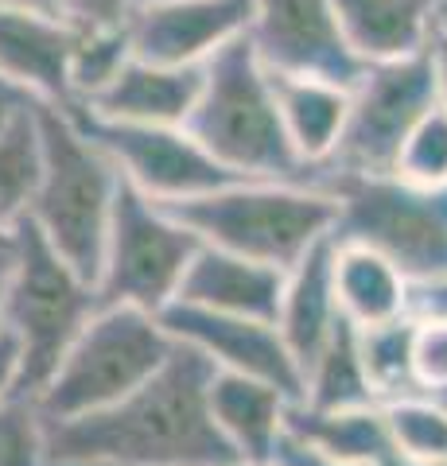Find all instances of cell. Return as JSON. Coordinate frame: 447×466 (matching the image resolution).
<instances>
[{"instance_id":"cell-10","label":"cell","mask_w":447,"mask_h":466,"mask_svg":"<svg viewBox=\"0 0 447 466\" xmlns=\"http://www.w3.org/2000/svg\"><path fill=\"white\" fill-rule=\"evenodd\" d=\"M66 113L113 159L121 179L144 198L160 202V207L238 183L226 167L214 164L207 148L183 125H121V121H97V116L82 109H66Z\"/></svg>"},{"instance_id":"cell-16","label":"cell","mask_w":447,"mask_h":466,"mask_svg":"<svg viewBox=\"0 0 447 466\" xmlns=\"http://www.w3.org/2000/svg\"><path fill=\"white\" fill-rule=\"evenodd\" d=\"M280 291H284L280 268H269V265H257V260L198 245V253L191 257V265H187L183 284L171 303L277 323Z\"/></svg>"},{"instance_id":"cell-19","label":"cell","mask_w":447,"mask_h":466,"mask_svg":"<svg viewBox=\"0 0 447 466\" xmlns=\"http://www.w3.org/2000/svg\"><path fill=\"white\" fill-rule=\"evenodd\" d=\"M207 404L214 428L238 455V462H272L277 443L284 440L288 408H292L280 389L214 370L207 385Z\"/></svg>"},{"instance_id":"cell-39","label":"cell","mask_w":447,"mask_h":466,"mask_svg":"<svg viewBox=\"0 0 447 466\" xmlns=\"http://www.w3.org/2000/svg\"><path fill=\"white\" fill-rule=\"evenodd\" d=\"M234 466H277V462H234Z\"/></svg>"},{"instance_id":"cell-30","label":"cell","mask_w":447,"mask_h":466,"mask_svg":"<svg viewBox=\"0 0 447 466\" xmlns=\"http://www.w3.org/2000/svg\"><path fill=\"white\" fill-rule=\"evenodd\" d=\"M412 389L416 392L447 389V323L443 319L412 315Z\"/></svg>"},{"instance_id":"cell-4","label":"cell","mask_w":447,"mask_h":466,"mask_svg":"<svg viewBox=\"0 0 447 466\" xmlns=\"http://www.w3.org/2000/svg\"><path fill=\"white\" fill-rule=\"evenodd\" d=\"M36 116L43 140V179L27 210V226L47 241L55 257L94 284L113 222V202L121 191V171L66 109L39 106Z\"/></svg>"},{"instance_id":"cell-18","label":"cell","mask_w":447,"mask_h":466,"mask_svg":"<svg viewBox=\"0 0 447 466\" xmlns=\"http://www.w3.org/2000/svg\"><path fill=\"white\" fill-rule=\"evenodd\" d=\"M335 233L320 241L311 253H304L292 268L284 272V291H280V311H277V330L284 346L292 350L300 373L308 361L320 354L323 342L339 330L342 311L335 299Z\"/></svg>"},{"instance_id":"cell-31","label":"cell","mask_w":447,"mask_h":466,"mask_svg":"<svg viewBox=\"0 0 447 466\" xmlns=\"http://www.w3.org/2000/svg\"><path fill=\"white\" fill-rule=\"evenodd\" d=\"M59 16L78 32H109L133 16V0H55Z\"/></svg>"},{"instance_id":"cell-2","label":"cell","mask_w":447,"mask_h":466,"mask_svg":"<svg viewBox=\"0 0 447 466\" xmlns=\"http://www.w3.org/2000/svg\"><path fill=\"white\" fill-rule=\"evenodd\" d=\"M183 128L234 179L320 183V175L288 144L272 75L261 66L245 35L203 63L198 101Z\"/></svg>"},{"instance_id":"cell-44","label":"cell","mask_w":447,"mask_h":466,"mask_svg":"<svg viewBox=\"0 0 447 466\" xmlns=\"http://www.w3.org/2000/svg\"><path fill=\"white\" fill-rule=\"evenodd\" d=\"M440 24H447V12H443V16H440Z\"/></svg>"},{"instance_id":"cell-23","label":"cell","mask_w":447,"mask_h":466,"mask_svg":"<svg viewBox=\"0 0 447 466\" xmlns=\"http://www.w3.org/2000/svg\"><path fill=\"white\" fill-rule=\"evenodd\" d=\"M304 408L315 412H342V408L378 404L362 366V346H358V327L339 323V330L323 342V350L304 366Z\"/></svg>"},{"instance_id":"cell-17","label":"cell","mask_w":447,"mask_h":466,"mask_svg":"<svg viewBox=\"0 0 447 466\" xmlns=\"http://www.w3.org/2000/svg\"><path fill=\"white\" fill-rule=\"evenodd\" d=\"M447 0H330L339 32L366 66L428 51Z\"/></svg>"},{"instance_id":"cell-27","label":"cell","mask_w":447,"mask_h":466,"mask_svg":"<svg viewBox=\"0 0 447 466\" xmlns=\"http://www.w3.org/2000/svg\"><path fill=\"white\" fill-rule=\"evenodd\" d=\"M78 32V27H75ZM133 58L128 51V32L125 27H109V32H78L75 55H70V94L75 106L102 94L106 86L117 78V70Z\"/></svg>"},{"instance_id":"cell-26","label":"cell","mask_w":447,"mask_h":466,"mask_svg":"<svg viewBox=\"0 0 447 466\" xmlns=\"http://www.w3.org/2000/svg\"><path fill=\"white\" fill-rule=\"evenodd\" d=\"M358 346H362V366L378 404L389 397H401V392H416L412 389V315L397 319V323L358 330Z\"/></svg>"},{"instance_id":"cell-12","label":"cell","mask_w":447,"mask_h":466,"mask_svg":"<svg viewBox=\"0 0 447 466\" xmlns=\"http://www.w3.org/2000/svg\"><path fill=\"white\" fill-rule=\"evenodd\" d=\"M160 327L171 334V342L203 354L218 373L265 381L280 389L292 404H300V397H304V373H300L292 350L284 346L277 323L168 303L160 311Z\"/></svg>"},{"instance_id":"cell-11","label":"cell","mask_w":447,"mask_h":466,"mask_svg":"<svg viewBox=\"0 0 447 466\" xmlns=\"http://www.w3.org/2000/svg\"><path fill=\"white\" fill-rule=\"evenodd\" d=\"M245 39L277 78H315L350 90L366 75V63L346 47L330 0H253Z\"/></svg>"},{"instance_id":"cell-37","label":"cell","mask_w":447,"mask_h":466,"mask_svg":"<svg viewBox=\"0 0 447 466\" xmlns=\"http://www.w3.org/2000/svg\"><path fill=\"white\" fill-rule=\"evenodd\" d=\"M0 8H12V12H43V16H59V5H55V0H0Z\"/></svg>"},{"instance_id":"cell-6","label":"cell","mask_w":447,"mask_h":466,"mask_svg":"<svg viewBox=\"0 0 447 466\" xmlns=\"http://www.w3.org/2000/svg\"><path fill=\"white\" fill-rule=\"evenodd\" d=\"M176 354L160 315L137 308H97L43 385L36 408L47 428L106 412L168 366Z\"/></svg>"},{"instance_id":"cell-43","label":"cell","mask_w":447,"mask_h":466,"mask_svg":"<svg viewBox=\"0 0 447 466\" xmlns=\"http://www.w3.org/2000/svg\"><path fill=\"white\" fill-rule=\"evenodd\" d=\"M0 334H5V315H0Z\"/></svg>"},{"instance_id":"cell-45","label":"cell","mask_w":447,"mask_h":466,"mask_svg":"<svg viewBox=\"0 0 447 466\" xmlns=\"http://www.w3.org/2000/svg\"><path fill=\"white\" fill-rule=\"evenodd\" d=\"M443 12H447V5H443Z\"/></svg>"},{"instance_id":"cell-29","label":"cell","mask_w":447,"mask_h":466,"mask_svg":"<svg viewBox=\"0 0 447 466\" xmlns=\"http://www.w3.org/2000/svg\"><path fill=\"white\" fill-rule=\"evenodd\" d=\"M0 466H51L47 420H43L36 400H0Z\"/></svg>"},{"instance_id":"cell-21","label":"cell","mask_w":447,"mask_h":466,"mask_svg":"<svg viewBox=\"0 0 447 466\" xmlns=\"http://www.w3.org/2000/svg\"><path fill=\"white\" fill-rule=\"evenodd\" d=\"M284 435L346 466H397L381 404L342 408V412H315V408L292 404L284 420Z\"/></svg>"},{"instance_id":"cell-8","label":"cell","mask_w":447,"mask_h":466,"mask_svg":"<svg viewBox=\"0 0 447 466\" xmlns=\"http://www.w3.org/2000/svg\"><path fill=\"white\" fill-rule=\"evenodd\" d=\"M191 229H183L160 202L144 198L121 179L113 222L97 268V308H137L160 315L183 284V272L198 253Z\"/></svg>"},{"instance_id":"cell-40","label":"cell","mask_w":447,"mask_h":466,"mask_svg":"<svg viewBox=\"0 0 447 466\" xmlns=\"http://www.w3.org/2000/svg\"><path fill=\"white\" fill-rule=\"evenodd\" d=\"M397 466H421V462H397ZM432 466H447V462H432Z\"/></svg>"},{"instance_id":"cell-35","label":"cell","mask_w":447,"mask_h":466,"mask_svg":"<svg viewBox=\"0 0 447 466\" xmlns=\"http://www.w3.org/2000/svg\"><path fill=\"white\" fill-rule=\"evenodd\" d=\"M428 58H432V78H436V101L447 109V24H436V32H432Z\"/></svg>"},{"instance_id":"cell-24","label":"cell","mask_w":447,"mask_h":466,"mask_svg":"<svg viewBox=\"0 0 447 466\" xmlns=\"http://www.w3.org/2000/svg\"><path fill=\"white\" fill-rule=\"evenodd\" d=\"M36 109L20 116L8 133H0V229L8 238L27 222V210H32L43 179V140Z\"/></svg>"},{"instance_id":"cell-7","label":"cell","mask_w":447,"mask_h":466,"mask_svg":"<svg viewBox=\"0 0 447 466\" xmlns=\"http://www.w3.org/2000/svg\"><path fill=\"white\" fill-rule=\"evenodd\" d=\"M339 202L335 241L366 245L405 280L447 276V187H412L397 175H327Z\"/></svg>"},{"instance_id":"cell-25","label":"cell","mask_w":447,"mask_h":466,"mask_svg":"<svg viewBox=\"0 0 447 466\" xmlns=\"http://www.w3.org/2000/svg\"><path fill=\"white\" fill-rule=\"evenodd\" d=\"M381 420L397 462H447V408L428 392H401L381 400Z\"/></svg>"},{"instance_id":"cell-34","label":"cell","mask_w":447,"mask_h":466,"mask_svg":"<svg viewBox=\"0 0 447 466\" xmlns=\"http://www.w3.org/2000/svg\"><path fill=\"white\" fill-rule=\"evenodd\" d=\"M272 462H277V466H346V462H335V459L320 455V451L304 447L300 440H292V435H284V440L277 443V455H272Z\"/></svg>"},{"instance_id":"cell-9","label":"cell","mask_w":447,"mask_h":466,"mask_svg":"<svg viewBox=\"0 0 447 466\" xmlns=\"http://www.w3.org/2000/svg\"><path fill=\"white\" fill-rule=\"evenodd\" d=\"M436 106L432 58L412 55L397 63H373L350 86V106L335 152L323 164L327 175H389L412 125Z\"/></svg>"},{"instance_id":"cell-13","label":"cell","mask_w":447,"mask_h":466,"mask_svg":"<svg viewBox=\"0 0 447 466\" xmlns=\"http://www.w3.org/2000/svg\"><path fill=\"white\" fill-rule=\"evenodd\" d=\"M253 0H152L128 16V51L156 66H203L249 32Z\"/></svg>"},{"instance_id":"cell-22","label":"cell","mask_w":447,"mask_h":466,"mask_svg":"<svg viewBox=\"0 0 447 466\" xmlns=\"http://www.w3.org/2000/svg\"><path fill=\"white\" fill-rule=\"evenodd\" d=\"M272 90H277L280 125L292 152L320 175L342 137L350 90L315 78H277V75H272Z\"/></svg>"},{"instance_id":"cell-5","label":"cell","mask_w":447,"mask_h":466,"mask_svg":"<svg viewBox=\"0 0 447 466\" xmlns=\"http://www.w3.org/2000/svg\"><path fill=\"white\" fill-rule=\"evenodd\" d=\"M97 311V291L90 280L59 260L32 226L12 233V268L0 284L5 334L20 354L16 397L36 400L78 330Z\"/></svg>"},{"instance_id":"cell-41","label":"cell","mask_w":447,"mask_h":466,"mask_svg":"<svg viewBox=\"0 0 447 466\" xmlns=\"http://www.w3.org/2000/svg\"><path fill=\"white\" fill-rule=\"evenodd\" d=\"M0 245H12V238H8V233H5V229H0Z\"/></svg>"},{"instance_id":"cell-32","label":"cell","mask_w":447,"mask_h":466,"mask_svg":"<svg viewBox=\"0 0 447 466\" xmlns=\"http://www.w3.org/2000/svg\"><path fill=\"white\" fill-rule=\"evenodd\" d=\"M412 315L416 319H443L447 323V276L412 288Z\"/></svg>"},{"instance_id":"cell-3","label":"cell","mask_w":447,"mask_h":466,"mask_svg":"<svg viewBox=\"0 0 447 466\" xmlns=\"http://www.w3.org/2000/svg\"><path fill=\"white\" fill-rule=\"evenodd\" d=\"M210 249L288 272L304 253L335 233L339 202L320 183L238 179L222 191L164 207Z\"/></svg>"},{"instance_id":"cell-20","label":"cell","mask_w":447,"mask_h":466,"mask_svg":"<svg viewBox=\"0 0 447 466\" xmlns=\"http://www.w3.org/2000/svg\"><path fill=\"white\" fill-rule=\"evenodd\" d=\"M330 272H335L339 311L358 330L397 323V319L412 315V284L385 257L366 249V245L335 241Z\"/></svg>"},{"instance_id":"cell-1","label":"cell","mask_w":447,"mask_h":466,"mask_svg":"<svg viewBox=\"0 0 447 466\" xmlns=\"http://www.w3.org/2000/svg\"><path fill=\"white\" fill-rule=\"evenodd\" d=\"M214 366L176 342L168 366L106 412L47 428L51 466H234L210 420Z\"/></svg>"},{"instance_id":"cell-38","label":"cell","mask_w":447,"mask_h":466,"mask_svg":"<svg viewBox=\"0 0 447 466\" xmlns=\"http://www.w3.org/2000/svg\"><path fill=\"white\" fill-rule=\"evenodd\" d=\"M8 268H12V245H0V284H5Z\"/></svg>"},{"instance_id":"cell-36","label":"cell","mask_w":447,"mask_h":466,"mask_svg":"<svg viewBox=\"0 0 447 466\" xmlns=\"http://www.w3.org/2000/svg\"><path fill=\"white\" fill-rule=\"evenodd\" d=\"M16 385H20V354L8 334H0V400L16 397Z\"/></svg>"},{"instance_id":"cell-42","label":"cell","mask_w":447,"mask_h":466,"mask_svg":"<svg viewBox=\"0 0 447 466\" xmlns=\"http://www.w3.org/2000/svg\"><path fill=\"white\" fill-rule=\"evenodd\" d=\"M137 5H152V0H133V8H137Z\"/></svg>"},{"instance_id":"cell-15","label":"cell","mask_w":447,"mask_h":466,"mask_svg":"<svg viewBox=\"0 0 447 466\" xmlns=\"http://www.w3.org/2000/svg\"><path fill=\"white\" fill-rule=\"evenodd\" d=\"M198 86L203 66H156L128 58L102 94L75 109L121 125H187L198 101Z\"/></svg>"},{"instance_id":"cell-28","label":"cell","mask_w":447,"mask_h":466,"mask_svg":"<svg viewBox=\"0 0 447 466\" xmlns=\"http://www.w3.org/2000/svg\"><path fill=\"white\" fill-rule=\"evenodd\" d=\"M389 175L412 187H447V109L440 101L412 125Z\"/></svg>"},{"instance_id":"cell-33","label":"cell","mask_w":447,"mask_h":466,"mask_svg":"<svg viewBox=\"0 0 447 466\" xmlns=\"http://www.w3.org/2000/svg\"><path fill=\"white\" fill-rule=\"evenodd\" d=\"M39 106V101L32 94H24L20 86H12L8 78H0V133H8L12 125L20 121V116H27Z\"/></svg>"},{"instance_id":"cell-14","label":"cell","mask_w":447,"mask_h":466,"mask_svg":"<svg viewBox=\"0 0 447 466\" xmlns=\"http://www.w3.org/2000/svg\"><path fill=\"white\" fill-rule=\"evenodd\" d=\"M78 32L63 16L0 8V78L32 94L39 106L75 109L70 55Z\"/></svg>"}]
</instances>
